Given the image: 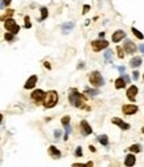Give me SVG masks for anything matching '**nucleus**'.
<instances>
[{"instance_id": "cd10ccee", "label": "nucleus", "mask_w": 144, "mask_h": 167, "mask_svg": "<svg viewBox=\"0 0 144 167\" xmlns=\"http://www.w3.org/2000/svg\"><path fill=\"white\" fill-rule=\"evenodd\" d=\"M62 123H63V126H67V124H69V116H64V118H63Z\"/></svg>"}, {"instance_id": "a878e982", "label": "nucleus", "mask_w": 144, "mask_h": 167, "mask_svg": "<svg viewBox=\"0 0 144 167\" xmlns=\"http://www.w3.org/2000/svg\"><path fill=\"white\" fill-rule=\"evenodd\" d=\"M4 39H6L7 41H11L13 39V34H12V32H7V34L4 35Z\"/></svg>"}, {"instance_id": "f8f14e48", "label": "nucleus", "mask_w": 144, "mask_h": 167, "mask_svg": "<svg viewBox=\"0 0 144 167\" xmlns=\"http://www.w3.org/2000/svg\"><path fill=\"white\" fill-rule=\"evenodd\" d=\"M124 38H125L124 31H116V32H113V35H112V41L113 43H119V41L123 40Z\"/></svg>"}, {"instance_id": "2f4dec72", "label": "nucleus", "mask_w": 144, "mask_h": 167, "mask_svg": "<svg viewBox=\"0 0 144 167\" xmlns=\"http://www.w3.org/2000/svg\"><path fill=\"white\" fill-rule=\"evenodd\" d=\"M123 79H124V80H125V83H129V80H131V79H129V76H127V75H124V76H123Z\"/></svg>"}, {"instance_id": "2eb2a0df", "label": "nucleus", "mask_w": 144, "mask_h": 167, "mask_svg": "<svg viewBox=\"0 0 144 167\" xmlns=\"http://www.w3.org/2000/svg\"><path fill=\"white\" fill-rule=\"evenodd\" d=\"M135 162H136V158H135V155L134 154H129V155H127L125 156V161H124V164L125 166H134L135 164Z\"/></svg>"}, {"instance_id": "72a5a7b5", "label": "nucleus", "mask_w": 144, "mask_h": 167, "mask_svg": "<svg viewBox=\"0 0 144 167\" xmlns=\"http://www.w3.org/2000/svg\"><path fill=\"white\" fill-rule=\"evenodd\" d=\"M60 133H62V131L56 130V131H55V136H56V138H59V136H60Z\"/></svg>"}, {"instance_id": "ddd939ff", "label": "nucleus", "mask_w": 144, "mask_h": 167, "mask_svg": "<svg viewBox=\"0 0 144 167\" xmlns=\"http://www.w3.org/2000/svg\"><path fill=\"white\" fill-rule=\"evenodd\" d=\"M112 123H113V124H116V126H119L122 130H128V128H129V124H128V123L123 122V120L119 119V118H113V119H112Z\"/></svg>"}, {"instance_id": "9d476101", "label": "nucleus", "mask_w": 144, "mask_h": 167, "mask_svg": "<svg viewBox=\"0 0 144 167\" xmlns=\"http://www.w3.org/2000/svg\"><path fill=\"white\" fill-rule=\"evenodd\" d=\"M80 128H82V133H83V135H89V134L92 133V128H91V126L88 124V122L87 120H82V123H80Z\"/></svg>"}, {"instance_id": "393cba45", "label": "nucleus", "mask_w": 144, "mask_h": 167, "mask_svg": "<svg viewBox=\"0 0 144 167\" xmlns=\"http://www.w3.org/2000/svg\"><path fill=\"white\" fill-rule=\"evenodd\" d=\"M85 92L91 95V96H95V95L99 94V90H91V88H85Z\"/></svg>"}, {"instance_id": "39448f33", "label": "nucleus", "mask_w": 144, "mask_h": 167, "mask_svg": "<svg viewBox=\"0 0 144 167\" xmlns=\"http://www.w3.org/2000/svg\"><path fill=\"white\" fill-rule=\"evenodd\" d=\"M92 50L95 51V52H99V51H101V50H104V48H107L108 47V41L107 40H104V39H100V40H95V41H92Z\"/></svg>"}, {"instance_id": "c756f323", "label": "nucleus", "mask_w": 144, "mask_h": 167, "mask_svg": "<svg viewBox=\"0 0 144 167\" xmlns=\"http://www.w3.org/2000/svg\"><path fill=\"white\" fill-rule=\"evenodd\" d=\"M12 13H13V11H12V10H8V11H7V13H6V18H8V16H11V15H12Z\"/></svg>"}, {"instance_id": "a19ab883", "label": "nucleus", "mask_w": 144, "mask_h": 167, "mask_svg": "<svg viewBox=\"0 0 144 167\" xmlns=\"http://www.w3.org/2000/svg\"><path fill=\"white\" fill-rule=\"evenodd\" d=\"M143 78H144V76H143Z\"/></svg>"}, {"instance_id": "423d86ee", "label": "nucleus", "mask_w": 144, "mask_h": 167, "mask_svg": "<svg viewBox=\"0 0 144 167\" xmlns=\"http://www.w3.org/2000/svg\"><path fill=\"white\" fill-rule=\"evenodd\" d=\"M122 110L125 115H134V114L138 112L139 108H138V106H135V104H124Z\"/></svg>"}, {"instance_id": "20e7f679", "label": "nucleus", "mask_w": 144, "mask_h": 167, "mask_svg": "<svg viewBox=\"0 0 144 167\" xmlns=\"http://www.w3.org/2000/svg\"><path fill=\"white\" fill-rule=\"evenodd\" d=\"M4 27H6V29L8 32H12L13 35L17 34L19 32V25H17V23L15 22L13 19H7L6 22H4Z\"/></svg>"}, {"instance_id": "b1692460", "label": "nucleus", "mask_w": 144, "mask_h": 167, "mask_svg": "<svg viewBox=\"0 0 144 167\" xmlns=\"http://www.w3.org/2000/svg\"><path fill=\"white\" fill-rule=\"evenodd\" d=\"M129 151H132V152H140V146H139V145L131 146V147H129Z\"/></svg>"}, {"instance_id": "a211bd4d", "label": "nucleus", "mask_w": 144, "mask_h": 167, "mask_svg": "<svg viewBox=\"0 0 144 167\" xmlns=\"http://www.w3.org/2000/svg\"><path fill=\"white\" fill-rule=\"evenodd\" d=\"M97 140H99L103 146L108 145V136H107V135H99V136H97Z\"/></svg>"}, {"instance_id": "7c9ffc66", "label": "nucleus", "mask_w": 144, "mask_h": 167, "mask_svg": "<svg viewBox=\"0 0 144 167\" xmlns=\"http://www.w3.org/2000/svg\"><path fill=\"white\" fill-rule=\"evenodd\" d=\"M132 76H134V79H138V78H139V72H138V71H134Z\"/></svg>"}, {"instance_id": "f3484780", "label": "nucleus", "mask_w": 144, "mask_h": 167, "mask_svg": "<svg viewBox=\"0 0 144 167\" xmlns=\"http://www.w3.org/2000/svg\"><path fill=\"white\" fill-rule=\"evenodd\" d=\"M115 87H116L117 90L124 88V87H125V80L123 79V76H122V78H119V79H116V82H115Z\"/></svg>"}, {"instance_id": "6ab92c4d", "label": "nucleus", "mask_w": 144, "mask_h": 167, "mask_svg": "<svg viewBox=\"0 0 144 167\" xmlns=\"http://www.w3.org/2000/svg\"><path fill=\"white\" fill-rule=\"evenodd\" d=\"M73 28V23H64V24L62 25V29L63 32H68L69 29Z\"/></svg>"}, {"instance_id": "4468645a", "label": "nucleus", "mask_w": 144, "mask_h": 167, "mask_svg": "<svg viewBox=\"0 0 144 167\" xmlns=\"http://www.w3.org/2000/svg\"><path fill=\"white\" fill-rule=\"evenodd\" d=\"M48 152H50V155H52V156L55 158V159H59L60 155H62V152H60L59 150H57V148L55 147V146H51V147L48 148Z\"/></svg>"}, {"instance_id": "4be33fe9", "label": "nucleus", "mask_w": 144, "mask_h": 167, "mask_svg": "<svg viewBox=\"0 0 144 167\" xmlns=\"http://www.w3.org/2000/svg\"><path fill=\"white\" fill-rule=\"evenodd\" d=\"M47 16H48V10L45 8V7H43L41 8V18L39 20H44V19H47Z\"/></svg>"}, {"instance_id": "0eeeda50", "label": "nucleus", "mask_w": 144, "mask_h": 167, "mask_svg": "<svg viewBox=\"0 0 144 167\" xmlns=\"http://www.w3.org/2000/svg\"><path fill=\"white\" fill-rule=\"evenodd\" d=\"M36 83H38V76H36V75L29 76V78L27 79V82L24 83V88H25V90H31V88H34L35 86H36Z\"/></svg>"}, {"instance_id": "1a4fd4ad", "label": "nucleus", "mask_w": 144, "mask_h": 167, "mask_svg": "<svg viewBox=\"0 0 144 167\" xmlns=\"http://www.w3.org/2000/svg\"><path fill=\"white\" fill-rule=\"evenodd\" d=\"M139 90L136 86H129V88L127 90V96H128L129 100H135V98H136V95H138Z\"/></svg>"}, {"instance_id": "473e14b6", "label": "nucleus", "mask_w": 144, "mask_h": 167, "mask_svg": "<svg viewBox=\"0 0 144 167\" xmlns=\"http://www.w3.org/2000/svg\"><path fill=\"white\" fill-rule=\"evenodd\" d=\"M4 7H6L4 1H3V0H0V10H1V8H4Z\"/></svg>"}, {"instance_id": "6e6552de", "label": "nucleus", "mask_w": 144, "mask_h": 167, "mask_svg": "<svg viewBox=\"0 0 144 167\" xmlns=\"http://www.w3.org/2000/svg\"><path fill=\"white\" fill-rule=\"evenodd\" d=\"M123 48H124L125 54H134L138 47H136V46L134 44V41H131V40H125V43H124V46H123Z\"/></svg>"}, {"instance_id": "e433bc0d", "label": "nucleus", "mask_w": 144, "mask_h": 167, "mask_svg": "<svg viewBox=\"0 0 144 167\" xmlns=\"http://www.w3.org/2000/svg\"><path fill=\"white\" fill-rule=\"evenodd\" d=\"M139 50H140V51H141V52H143V54H144V44L139 46Z\"/></svg>"}, {"instance_id": "f704fd0d", "label": "nucleus", "mask_w": 144, "mask_h": 167, "mask_svg": "<svg viewBox=\"0 0 144 167\" xmlns=\"http://www.w3.org/2000/svg\"><path fill=\"white\" fill-rule=\"evenodd\" d=\"M3 1H4L6 6H10V4H11V0H3Z\"/></svg>"}, {"instance_id": "c9c22d12", "label": "nucleus", "mask_w": 144, "mask_h": 167, "mask_svg": "<svg viewBox=\"0 0 144 167\" xmlns=\"http://www.w3.org/2000/svg\"><path fill=\"white\" fill-rule=\"evenodd\" d=\"M44 66L47 67V68H48V69H51V64H50V63H48V62H45V63H44Z\"/></svg>"}, {"instance_id": "c85d7f7f", "label": "nucleus", "mask_w": 144, "mask_h": 167, "mask_svg": "<svg viewBox=\"0 0 144 167\" xmlns=\"http://www.w3.org/2000/svg\"><path fill=\"white\" fill-rule=\"evenodd\" d=\"M75 154H76V156H82V155H83L82 147H78V148H76V152H75Z\"/></svg>"}, {"instance_id": "7ed1b4c3", "label": "nucleus", "mask_w": 144, "mask_h": 167, "mask_svg": "<svg viewBox=\"0 0 144 167\" xmlns=\"http://www.w3.org/2000/svg\"><path fill=\"white\" fill-rule=\"evenodd\" d=\"M89 83H91L94 87H101L104 84V79L101 76L100 72L97 71H94V72L89 74Z\"/></svg>"}, {"instance_id": "f03ea898", "label": "nucleus", "mask_w": 144, "mask_h": 167, "mask_svg": "<svg viewBox=\"0 0 144 167\" xmlns=\"http://www.w3.org/2000/svg\"><path fill=\"white\" fill-rule=\"evenodd\" d=\"M43 103H44V107L45 108H52L56 106L57 103V92L56 91H50L45 94L43 99Z\"/></svg>"}, {"instance_id": "4c0bfd02", "label": "nucleus", "mask_w": 144, "mask_h": 167, "mask_svg": "<svg viewBox=\"0 0 144 167\" xmlns=\"http://www.w3.org/2000/svg\"><path fill=\"white\" fill-rule=\"evenodd\" d=\"M119 71L123 74V72H124V67H123V66H120V67H119Z\"/></svg>"}, {"instance_id": "aec40b11", "label": "nucleus", "mask_w": 144, "mask_h": 167, "mask_svg": "<svg viewBox=\"0 0 144 167\" xmlns=\"http://www.w3.org/2000/svg\"><path fill=\"white\" fill-rule=\"evenodd\" d=\"M132 34H134V35H135V36H136V38H138V39H140V40H141V39H144V35L141 34L140 31H138V29L135 28V27H132Z\"/></svg>"}, {"instance_id": "f257e3e1", "label": "nucleus", "mask_w": 144, "mask_h": 167, "mask_svg": "<svg viewBox=\"0 0 144 167\" xmlns=\"http://www.w3.org/2000/svg\"><path fill=\"white\" fill-rule=\"evenodd\" d=\"M84 102H85V98L84 95L80 94L76 88H72L71 92H69V103L73 106V107H83L84 106Z\"/></svg>"}, {"instance_id": "412c9836", "label": "nucleus", "mask_w": 144, "mask_h": 167, "mask_svg": "<svg viewBox=\"0 0 144 167\" xmlns=\"http://www.w3.org/2000/svg\"><path fill=\"white\" fill-rule=\"evenodd\" d=\"M104 58H106V62H112V51L107 50L106 54H104Z\"/></svg>"}, {"instance_id": "9b49d317", "label": "nucleus", "mask_w": 144, "mask_h": 167, "mask_svg": "<svg viewBox=\"0 0 144 167\" xmlns=\"http://www.w3.org/2000/svg\"><path fill=\"white\" fill-rule=\"evenodd\" d=\"M44 96H45V94H44L43 90H35L31 94V98L34 99V100H43Z\"/></svg>"}, {"instance_id": "bb28decb", "label": "nucleus", "mask_w": 144, "mask_h": 167, "mask_svg": "<svg viewBox=\"0 0 144 167\" xmlns=\"http://www.w3.org/2000/svg\"><path fill=\"white\" fill-rule=\"evenodd\" d=\"M24 27H25V28H31V20H29V18H28V16H25V18H24Z\"/></svg>"}, {"instance_id": "58836bf2", "label": "nucleus", "mask_w": 144, "mask_h": 167, "mask_svg": "<svg viewBox=\"0 0 144 167\" xmlns=\"http://www.w3.org/2000/svg\"><path fill=\"white\" fill-rule=\"evenodd\" d=\"M88 10H89V7H88V6H85V7H84V11H83V12H84V13H85V12H87V11H88Z\"/></svg>"}, {"instance_id": "dca6fc26", "label": "nucleus", "mask_w": 144, "mask_h": 167, "mask_svg": "<svg viewBox=\"0 0 144 167\" xmlns=\"http://www.w3.org/2000/svg\"><path fill=\"white\" fill-rule=\"evenodd\" d=\"M141 64V58H132L131 59V62H129V66L132 67V68H138L139 66Z\"/></svg>"}, {"instance_id": "5701e85b", "label": "nucleus", "mask_w": 144, "mask_h": 167, "mask_svg": "<svg viewBox=\"0 0 144 167\" xmlns=\"http://www.w3.org/2000/svg\"><path fill=\"white\" fill-rule=\"evenodd\" d=\"M116 51H117V56H119L120 59H123V58H124V48H123V47H117V48H116Z\"/></svg>"}, {"instance_id": "ea45409f", "label": "nucleus", "mask_w": 144, "mask_h": 167, "mask_svg": "<svg viewBox=\"0 0 144 167\" xmlns=\"http://www.w3.org/2000/svg\"><path fill=\"white\" fill-rule=\"evenodd\" d=\"M0 120H1V115H0Z\"/></svg>"}]
</instances>
